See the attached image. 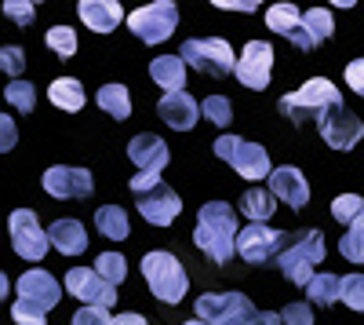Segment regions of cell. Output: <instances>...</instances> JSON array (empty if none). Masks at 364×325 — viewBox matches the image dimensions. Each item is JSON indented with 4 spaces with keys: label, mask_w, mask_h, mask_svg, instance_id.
<instances>
[{
    "label": "cell",
    "mask_w": 364,
    "mask_h": 325,
    "mask_svg": "<svg viewBox=\"0 0 364 325\" xmlns=\"http://www.w3.org/2000/svg\"><path fill=\"white\" fill-rule=\"evenodd\" d=\"M237 212L226 201H208L197 216L193 242L211 263H230L237 252Z\"/></svg>",
    "instance_id": "1"
},
{
    "label": "cell",
    "mask_w": 364,
    "mask_h": 325,
    "mask_svg": "<svg viewBox=\"0 0 364 325\" xmlns=\"http://www.w3.org/2000/svg\"><path fill=\"white\" fill-rule=\"evenodd\" d=\"M178 58H182L186 66H197V70L208 73V77H226V73L237 70L233 48H230V41H223V37H193V41L182 44Z\"/></svg>",
    "instance_id": "6"
},
{
    "label": "cell",
    "mask_w": 364,
    "mask_h": 325,
    "mask_svg": "<svg viewBox=\"0 0 364 325\" xmlns=\"http://www.w3.org/2000/svg\"><path fill=\"white\" fill-rule=\"evenodd\" d=\"M339 300L350 311H364V274H346L339 278Z\"/></svg>",
    "instance_id": "32"
},
{
    "label": "cell",
    "mask_w": 364,
    "mask_h": 325,
    "mask_svg": "<svg viewBox=\"0 0 364 325\" xmlns=\"http://www.w3.org/2000/svg\"><path fill=\"white\" fill-rule=\"evenodd\" d=\"M200 113L208 117L211 125H223V128L233 121V106H230V99H223V96H208L204 106H200Z\"/></svg>",
    "instance_id": "36"
},
{
    "label": "cell",
    "mask_w": 364,
    "mask_h": 325,
    "mask_svg": "<svg viewBox=\"0 0 364 325\" xmlns=\"http://www.w3.org/2000/svg\"><path fill=\"white\" fill-rule=\"evenodd\" d=\"M139 212H142V220L146 223H154V227H168V223H175V216L182 212V197L171 190V187H157V190H149V194H142L139 197Z\"/></svg>",
    "instance_id": "16"
},
{
    "label": "cell",
    "mask_w": 364,
    "mask_h": 325,
    "mask_svg": "<svg viewBox=\"0 0 364 325\" xmlns=\"http://www.w3.org/2000/svg\"><path fill=\"white\" fill-rule=\"evenodd\" d=\"M346 84L364 99V58H353V63L346 66Z\"/></svg>",
    "instance_id": "42"
},
{
    "label": "cell",
    "mask_w": 364,
    "mask_h": 325,
    "mask_svg": "<svg viewBox=\"0 0 364 325\" xmlns=\"http://www.w3.org/2000/svg\"><path fill=\"white\" fill-rule=\"evenodd\" d=\"M128 26L132 33L142 41V44H161L175 33L178 26V8L171 4V0H157V4H146L139 11L128 15Z\"/></svg>",
    "instance_id": "9"
},
{
    "label": "cell",
    "mask_w": 364,
    "mask_h": 325,
    "mask_svg": "<svg viewBox=\"0 0 364 325\" xmlns=\"http://www.w3.org/2000/svg\"><path fill=\"white\" fill-rule=\"evenodd\" d=\"M8 289H11V282H8V274H4V271H0V300L8 296Z\"/></svg>",
    "instance_id": "46"
},
{
    "label": "cell",
    "mask_w": 364,
    "mask_h": 325,
    "mask_svg": "<svg viewBox=\"0 0 364 325\" xmlns=\"http://www.w3.org/2000/svg\"><path fill=\"white\" fill-rule=\"evenodd\" d=\"M4 99L15 106V110H22V113H29L37 106V92H33V84L29 81H11L8 88H4Z\"/></svg>",
    "instance_id": "34"
},
{
    "label": "cell",
    "mask_w": 364,
    "mask_h": 325,
    "mask_svg": "<svg viewBox=\"0 0 364 325\" xmlns=\"http://www.w3.org/2000/svg\"><path fill=\"white\" fill-rule=\"evenodd\" d=\"M215 8H223V11H255L259 4L255 0H215Z\"/></svg>",
    "instance_id": "43"
},
{
    "label": "cell",
    "mask_w": 364,
    "mask_h": 325,
    "mask_svg": "<svg viewBox=\"0 0 364 325\" xmlns=\"http://www.w3.org/2000/svg\"><path fill=\"white\" fill-rule=\"evenodd\" d=\"M331 216H336L339 223H346V227L360 223V220H364V197H360V194H343V197H336V201H331Z\"/></svg>",
    "instance_id": "30"
},
{
    "label": "cell",
    "mask_w": 364,
    "mask_h": 325,
    "mask_svg": "<svg viewBox=\"0 0 364 325\" xmlns=\"http://www.w3.org/2000/svg\"><path fill=\"white\" fill-rule=\"evenodd\" d=\"M266 26L273 29V33L291 37V33H299L302 15H299V8H295V4H273V8L266 11Z\"/></svg>",
    "instance_id": "28"
},
{
    "label": "cell",
    "mask_w": 364,
    "mask_h": 325,
    "mask_svg": "<svg viewBox=\"0 0 364 325\" xmlns=\"http://www.w3.org/2000/svg\"><path fill=\"white\" fill-rule=\"evenodd\" d=\"M331 29H336L331 11L328 8H314V11L302 15V26H299V33H291V44L299 51H314V48H321L331 37Z\"/></svg>",
    "instance_id": "19"
},
{
    "label": "cell",
    "mask_w": 364,
    "mask_h": 325,
    "mask_svg": "<svg viewBox=\"0 0 364 325\" xmlns=\"http://www.w3.org/2000/svg\"><path fill=\"white\" fill-rule=\"evenodd\" d=\"M331 103H343L339 99V88L331 84L328 77H314V81L302 84L299 92H291V96L281 99V113L291 117L295 125H306L310 117H321V110H328Z\"/></svg>",
    "instance_id": "5"
},
{
    "label": "cell",
    "mask_w": 364,
    "mask_h": 325,
    "mask_svg": "<svg viewBox=\"0 0 364 325\" xmlns=\"http://www.w3.org/2000/svg\"><path fill=\"white\" fill-rule=\"evenodd\" d=\"M157 113L164 117V125H171L175 132H190L197 125V99L186 96V92H175V96H161L157 103Z\"/></svg>",
    "instance_id": "20"
},
{
    "label": "cell",
    "mask_w": 364,
    "mask_h": 325,
    "mask_svg": "<svg viewBox=\"0 0 364 325\" xmlns=\"http://www.w3.org/2000/svg\"><path fill=\"white\" fill-rule=\"evenodd\" d=\"M295 234H277L269 230L266 223H248L245 230L237 234V256L245 263H266L269 256H281L291 245Z\"/></svg>",
    "instance_id": "11"
},
{
    "label": "cell",
    "mask_w": 364,
    "mask_h": 325,
    "mask_svg": "<svg viewBox=\"0 0 364 325\" xmlns=\"http://www.w3.org/2000/svg\"><path fill=\"white\" fill-rule=\"evenodd\" d=\"M339 252H343L350 263H364V220H360V223H353V227L343 234Z\"/></svg>",
    "instance_id": "35"
},
{
    "label": "cell",
    "mask_w": 364,
    "mask_h": 325,
    "mask_svg": "<svg viewBox=\"0 0 364 325\" xmlns=\"http://www.w3.org/2000/svg\"><path fill=\"white\" fill-rule=\"evenodd\" d=\"M186 325H208V321H200V318H190V321H186Z\"/></svg>",
    "instance_id": "47"
},
{
    "label": "cell",
    "mask_w": 364,
    "mask_h": 325,
    "mask_svg": "<svg viewBox=\"0 0 364 325\" xmlns=\"http://www.w3.org/2000/svg\"><path fill=\"white\" fill-rule=\"evenodd\" d=\"M77 11H80V22L87 29H95V33H109L124 19L120 15V4H113V0H80Z\"/></svg>",
    "instance_id": "21"
},
{
    "label": "cell",
    "mask_w": 364,
    "mask_h": 325,
    "mask_svg": "<svg viewBox=\"0 0 364 325\" xmlns=\"http://www.w3.org/2000/svg\"><path fill=\"white\" fill-rule=\"evenodd\" d=\"M66 289L87 307H113L117 304V285H109L95 267H73L66 271Z\"/></svg>",
    "instance_id": "13"
},
{
    "label": "cell",
    "mask_w": 364,
    "mask_h": 325,
    "mask_svg": "<svg viewBox=\"0 0 364 325\" xmlns=\"http://www.w3.org/2000/svg\"><path fill=\"white\" fill-rule=\"evenodd\" d=\"M8 230H11V245H15V252L22 256V259H44V252H48V230L37 223V212L33 209H18V212H11V220H8Z\"/></svg>",
    "instance_id": "12"
},
{
    "label": "cell",
    "mask_w": 364,
    "mask_h": 325,
    "mask_svg": "<svg viewBox=\"0 0 364 325\" xmlns=\"http://www.w3.org/2000/svg\"><path fill=\"white\" fill-rule=\"evenodd\" d=\"M99 106L117 117V121H128L132 117V96H128V88L124 84H106L102 92H99Z\"/></svg>",
    "instance_id": "27"
},
{
    "label": "cell",
    "mask_w": 364,
    "mask_h": 325,
    "mask_svg": "<svg viewBox=\"0 0 364 325\" xmlns=\"http://www.w3.org/2000/svg\"><path fill=\"white\" fill-rule=\"evenodd\" d=\"M259 311L245 292H208L197 300V318L208 325H248Z\"/></svg>",
    "instance_id": "8"
},
{
    "label": "cell",
    "mask_w": 364,
    "mask_h": 325,
    "mask_svg": "<svg viewBox=\"0 0 364 325\" xmlns=\"http://www.w3.org/2000/svg\"><path fill=\"white\" fill-rule=\"evenodd\" d=\"M269 194L291 205V209H302V205L310 201V187H306V175H302L299 168L284 165V168H273L269 172Z\"/></svg>",
    "instance_id": "17"
},
{
    "label": "cell",
    "mask_w": 364,
    "mask_h": 325,
    "mask_svg": "<svg viewBox=\"0 0 364 325\" xmlns=\"http://www.w3.org/2000/svg\"><path fill=\"white\" fill-rule=\"evenodd\" d=\"M44 190L51 197H87L95 190L87 168H70V165H55L44 172Z\"/></svg>",
    "instance_id": "15"
},
{
    "label": "cell",
    "mask_w": 364,
    "mask_h": 325,
    "mask_svg": "<svg viewBox=\"0 0 364 325\" xmlns=\"http://www.w3.org/2000/svg\"><path fill=\"white\" fill-rule=\"evenodd\" d=\"M128 158L139 165V172L161 175V172H164V165H168V158H171V150L164 146V139H161V135L142 132V135H135V139L128 143Z\"/></svg>",
    "instance_id": "18"
},
{
    "label": "cell",
    "mask_w": 364,
    "mask_h": 325,
    "mask_svg": "<svg viewBox=\"0 0 364 325\" xmlns=\"http://www.w3.org/2000/svg\"><path fill=\"white\" fill-rule=\"evenodd\" d=\"M48 242L63 256H80L87 249V234H84L80 220H55L48 230Z\"/></svg>",
    "instance_id": "22"
},
{
    "label": "cell",
    "mask_w": 364,
    "mask_h": 325,
    "mask_svg": "<svg viewBox=\"0 0 364 325\" xmlns=\"http://www.w3.org/2000/svg\"><path fill=\"white\" fill-rule=\"evenodd\" d=\"M113 325H146V318L142 314H117Z\"/></svg>",
    "instance_id": "45"
},
{
    "label": "cell",
    "mask_w": 364,
    "mask_h": 325,
    "mask_svg": "<svg viewBox=\"0 0 364 325\" xmlns=\"http://www.w3.org/2000/svg\"><path fill=\"white\" fill-rule=\"evenodd\" d=\"M248 325H284V321H281V314H273V311H259Z\"/></svg>",
    "instance_id": "44"
},
{
    "label": "cell",
    "mask_w": 364,
    "mask_h": 325,
    "mask_svg": "<svg viewBox=\"0 0 364 325\" xmlns=\"http://www.w3.org/2000/svg\"><path fill=\"white\" fill-rule=\"evenodd\" d=\"M317 128H321V135H324V143L331 146V150H353V146L360 143V135H364L360 117L353 110H346L343 103H331L328 110H321Z\"/></svg>",
    "instance_id": "10"
},
{
    "label": "cell",
    "mask_w": 364,
    "mask_h": 325,
    "mask_svg": "<svg viewBox=\"0 0 364 325\" xmlns=\"http://www.w3.org/2000/svg\"><path fill=\"white\" fill-rule=\"evenodd\" d=\"M215 154L223 158V161H230L233 165V172L237 175H245V180H252V183H259V180H269V154L262 150L259 143H245L240 135H219L215 139Z\"/></svg>",
    "instance_id": "7"
},
{
    "label": "cell",
    "mask_w": 364,
    "mask_h": 325,
    "mask_svg": "<svg viewBox=\"0 0 364 325\" xmlns=\"http://www.w3.org/2000/svg\"><path fill=\"white\" fill-rule=\"evenodd\" d=\"M149 77L164 88V96H175L186 88V63H182L178 55H161L149 63Z\"/></svg>",
    "instance_id": "23"
},
{
    "label": "cell",
    "mask_w": 364,
    "mask_h": 325,
    "mask_svg": "<svg viewBox=\"0 0 364 325\" xmlns=\"http://www.w3.org/2000/svg\"><path fill=\"white\" fill-rule=\"evenodd\" d=\"M321 259H324V238H321V230L295 234L291 245L277 256L284 278H288L291 285H302V289L314 282V263H321Z\"/></svg>",
    "instance_id": "4"
},
{
    "label": "cell",
    "mask_w": 364,
    "mask_h": 325,
    "mask_svg": "<svg viewBox=\"0 0 364 325\" xmlns=\"http://www.w3.org/2000/svg\"><path fill=\"white\" fill-rule=\"evenodd\" d=\"M4 15H8L11 22H18V26H29V22H33V15H37V8L29 4V0H8Z\"/></svg>",
    "instance_id": "37"
},
{
    "label": "cell",
    "mask_w": 364,
    "mask_h": 325,
    "mask_svg": "<svg viewBox=\"0 0 364 325\" xmlns=\"http://www.w3.org/2000/svg\"><path fill=\"white\" fill-rule=\"evenodd\" d=\"M277 197H273L269 190H245V197H240V212H245L252 223H266L269 216H273V209H277V205H273Z\"/></svg>",
    "instance_id": "26"
},
{
    "label": "cell",
    "mask_w": 364,
    "mask_h": 325,
    "mask_svg": "<svg viewBox=\"0 0 364 325\" xmlns=\"http://www.w3.org/2000/svg\"><path fill=\"white\" fill-rule=\"evenodd\" d=\"M95 271L109 282V285H120L128 278V259L120 256V252H102L99 259H95Z\"/></svg>",
    "instance_id": "31"
},
{
    "label": "cell",
    "mask_w": 364,
    "mask_h": 325,
    "mask_svg": "<svg viewBox=\"0 0 364 325\" xmlns=\"http://www.w3.org/2000/svg\"><path fill=\"white\" fill-rule=\"evenodd\" d=\"M95 227H99V234L102 238H109V242H124L128 238V212L124 209H117V205H102V209L95 212Z\"/></svg>",
    "instance_id": "25"
},
{
    "label": "cell",
    "mask_w": 364,
    "mask_h": 325,
    "mask_svg": "<svg viewBox=\"0 0 364 325\" xmlns=\"http://www.w3.org/2000/svg\"><path fill=\"white\" fill-rule=\"evenodd\" d=\"M48 48L55 51V55H63V58H73L77 55V33L70 26H55V29H48Z\"/></svg>",
    "instance_id": "33"
},
{
    "label": "cell",
    "mask_w": 364,
    "mask_h": 325,
    "mask_svg": "<svg viewBox=\"0 0 364 325\" xmlns=\"http://www.w3.org/2000/svg\"><path fill=\"white\" fill-rule=\"evenodd\" d=\"M15 289H18V300L11 307V318L18 325H48L44 314L63 300V285L51 278V271H41V267L26 271Z\"/></svg>",
    "instance_id": "2"
},
{
    "label": "cell",
    "mask_w": 364,
    "mask_h": 325,
    "mask_svg": "<svg viewBox=\"0 0 364 325\" xmlns=\"http://www.w3.org/2000/svg\"><path fill=\"white\" fill-rule=\"evenodd\" d=\"M48 96L58 110H66V113H77L84 106V88L77 77H55L51 88H48Z\"/></svg>",
    "instance_id": "24"
},
{
    "label": "cell",
    "mask_w": 364,
    "mask_h": 325,
    "mask_svg": "<svg viewBox=\"0 0 364 325\" xmlns=\"http://www.w3.org/2000/svg\"><path fill=\"white\" fill-rule=\"evenodd\" d=\"M22 66H26V55H22V48H0V70L11 73V77L18 81Z\"/></svg>",
    "instance_id": "38"
},
{
    "label": "cell",
    "mask_w": 364,
    "mask_h": 325,
    "mask_svg": "<svg viewBox=\"0 0 364 325\" xmlns=\"http://www.w3.org/2000/svg\"><path fill=\"white\" fill-rule=\"evenodd\" d=\"M18 143V132H15V121L8 113H0V154L4 150H11V146Z\"/></svg>",
    "instance_id": "41"
},
{
    "label": "cell",
    "mask_w": 364,
    "mask_h": 325,
    "mask_svg": "<svg viewBox=\"0 0 364 325\" xmlns=\"http://www.w3.org/2000/svg\"><path fill=\"white\" fill-rule=\"evenodd\" d=\"M142 274H146L149 292H154L161 304H168V307L178 304L182 296H186V289H190L186 271H182V263L171 252H146L142 256Z\"/></svg>",
    "instance_id": "3"
},
{
    "label": "cell",
    "mask_w": 364,
    "mask_h": 325,
    "mask_svg": "<svg viewBox=\"0 0 364 325\" xmlns=\"http://www.w3.org/2000/svg\"><path fill=\"white\" fill-rule=\"evenodd\" d=\"M281 321L284 325H314V307L310 304H288Z\"/></svg>",
    "instance_id": "39"
},
{
    "label": "cell",
    "mask_w": 364,
    "mask_h": 325,
    "mask_svg": "<svg viewBox=\"0 0 364 325\" xmlns=\"http://www.w3.org/2000/svg\"><path fill=\"white\" fill-rule=\"evenodd\" d=\"M306 296L321 307H331L339 300V278L336 274H314V282L306 285Z\"/></svg>",
    "instance_id": "29"
},
{
    "label": "cell",
    "mask_w": 364,
    "mask_h": 325,
    "mask_svg": "<svg viewBox=\"0 0 364 325\" xmlns=\"http://www.w3.org/2000/svg\"><path fill=\"white\" fill-rule=\"evenodd\" d=\"M73 325H113V318L106 307H80L73 314Z\"/></svg>",
    "instance_id": "40"
},
{
    "label": "cell",
    "mask_w": 364,
    "mask_h": 325,
    "mask_svg": "<svg viewBox=\"0 0 364 325\" xmlns=\"http://www.w3.org/2000/svg\"><path fill=\"white\" fill-rule=\"evenodd\" d=\"M269 66H273V48L266 41H248L245 51H240L237 58V81L245 88H255V92H262V88L269 84Z\"/></svg>",
    "instance_id": "14"
}]
</instances>
